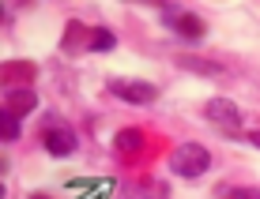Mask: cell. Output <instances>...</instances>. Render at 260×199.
Returning a JSON list of instances; mask_svg holds the SVG:
<instances>
[{
    "instance_id": "obj_1",
    "label": "cell",
    "mask_w": 260,
    "mask_h": 199,
    "mask_svg": "<svg viewBox=\"0 0 260 199\" xmlns=\"http://www.w3.org/2000/svg\"><path fill=\"white\" fill-rule=\"evenodd\" d=\"M170 169H174L177 177H204L211 169V154L208 147H200V143H181V147H174V154H170Z\"/></svg>"
},
{
    "instance_id": "obj_2",
    "label": "cell",
    "mask_w": 260,
    "mask_h": 199,
    "mask_svg": "<svg viewBox=\"0 0 260 199\" xmlns=\"http://www.w3.org/2000/svg\"><path fill=\"white\" fill-rule=\"evenodd\" d=\"M42 143H46V150H49V154H57V158L76 154V132H72L68 124H60L57 116H49L46 132H42Z\"/></svg>"
},
{
    "instance_id": "obj_3",
    "label": "cell",
    "mask_w": 260,
    "mask_h": 199,
    "mask_svg": "<svg viewBox=\"0 0 260 199\" xmlns=\"http://www.w3.org/2000/svg\"><path fill=\"white\" fill-rule=\"evenodd\" d=\"M110 90L121 102H132V105H147L158 98L155 83H147V79H110Z\"/></svg>"
},
{
    "instance_id": "obj_4",
    "label": "cell",
    "mask_w": 260,
    "mask_h": 199,
    "mask_svg": "<svg viewBox=\"0 0 260 199\" xmlns=\"http://www.w3.org/2000/svg\"><path fill=\"white\" fill-rule=\"evenodd\" d=\"M204 113H208V121H215L222 132H238L241 128V109L230 98H211L208 105H204Z\"/></svg>"
},
{
    "instance_id": "obj_5",
    "label": "cell",
    "mask_w": 260,
    "mask_h": 199,
    "mask_svg": "<svg viewBox=\"0 0 260 199\" xmlns=\"http://www.w3.org/2000/svg\"><path fill=\"white\" fill-rule=\"evenodd\" d=\"M166 23L174 26V34H181L185 42H200L204 30H208V26H204V19H200V15H192V12H170Z\"/></svg>"
},
{
    "instance_id": "obj_6",
    "label": "cell",
    "mask_w": 260,
    "mask_h": 199,
    "mask_svg": "<svg viewBox=\"0 0 260 199\" xmlns=\"http://www.w3.org/2000/svg\"><path fill=\"white\" fill-rule=\"evenodd\" d=\"M34 105H38V94H34L30 87H12V90H4V113L26 116Z\"/></svg>"
},
{
    "instance_id": "obj_7",
    "label": "cell",
    "mask_w": 260,
    "mask_h": 199,
    "mask_svg": "<svg viewBox=\"0 0 260 199\" xmlns=\"http://www.w3.org/2000/svg\"><path fill=\"white\" fill-rule=\"evenodd\" d=\"M113 150H117V154H124V158H136L140 150H143V132H136V128L117 132V135H113Z\"/></svg>"
},
{
    "instance_id": "obj_8",
    "label": "cell",
    "mask_w": 260,
    "mask_h": 199,
    "mask_svg": "<svg viewBox=\"0 0 260 199\" xmlns=\"http://www.w3.org/2000/svg\"><path fill=\"white\" fill-rule=\"evenodd\" d=\"M34 64H8L4 68V83H8V90L12 87H30V79H34Z\"/></svg>"
},
{
    "instance_id": "obj_9",
    "label": "cell",
    "mask_w": 260,
    "mask_h": 199,
    "mask_svg": "<svg viewBox=\"0 0 260 199\" xmlns=\"http://www.w3.org/2000/svg\"><path fill=\"white\" fill-rule=\"evenodd\" d=\"M117 45V38H113V30H106V26H94L91 34H87V49L91 53H106Z\"/></svg>"
},
{
    "instance_id": "obj_10",
    "label": "cell",
    "mask_w": 260,
    "mask_h": 199,
    "mask_svg": "<svg viewBox=\"0 0 260 199\" xmlns=\"http://www.w3.org/2000/svg\"><path fill=\"white\" fill-rule=\"evenodd\" d=\"M219 199H260V188H238V184H219L215 188Z\"/></svg>"
},
{
    "instance_id": "obj_11",
    "label": "cell",
    "mask_w": 260,
    "mask_h": 199,
    "mask_svg": "<svg viewBox=\"0 0 260 199\" xmlns=\"http://www.w3.org/2000/svg\"><path fill=\"white\" fill-rule=\"evenodd\" d=\"M177 64L192 68V71H204V75H215V71H219V64H208V60H200V57H177Z\"/></svg>"
},
{
    "instance_id": "obj_12",
    "label": "cell",
    "mask_w": 260,
    "mask_h": 199,
    "mask_svg": "<svg viewBox=\"0 0 260 199\" xmlns=\"http://www.w3.org/2000/svg\"><path fill=\"white\" fill-rule=\"evenodd\" d=\"M0 135H4L8 143H12V139H19V116H12V113H4V116H0Z\"/></svg>"
},
{
    "instance_id": "obj_13",
    "label": "cell",
    "mask_w": 260,
    "mask_h": 199,
    "mask_svg": "<svg viewBox=\"0 0 260 199\" xmlns=\"http://www.w3.org/2000/svg\"><path fill=\"white\" fill-rule=\"evenodd\" d=\"M83 38V26L79 23H68V38H64V49H76V42Z\"/></svg>"
},
{
    "instance_id": "obj_14",
    "label": "cell",
    "mask_w": 260,
    "mask_h": 199,
    "mask_svg": "<svg viewBox=\"0 0 260 199\" xmlns=\"http://www.w3.org/2000/svg\"><path fill=\"white\" fill-rule=\"evenodd\" d=\"M249 143H253V147H260V128H256V132H249Z\"/></svg>"
}]
</instances>
